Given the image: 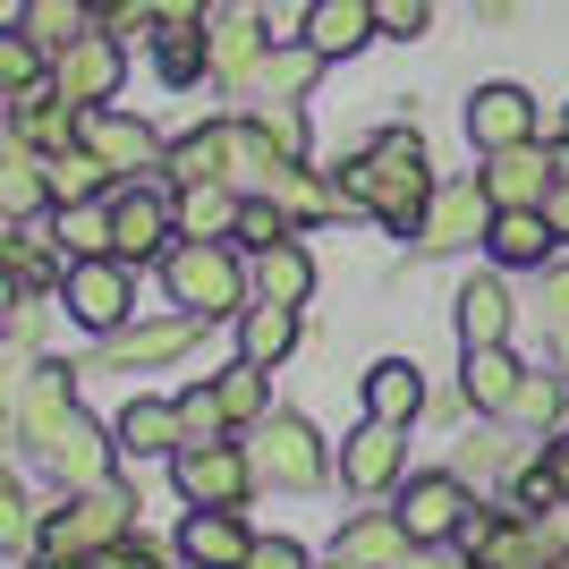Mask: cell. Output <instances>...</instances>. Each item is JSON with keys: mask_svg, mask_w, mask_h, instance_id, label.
Wrapping results in <instances>:
<instances>
[{"mask_svg": "<svg viewBox=\"0 0 569 569\" xmlns=\"http://www.w3.org/2000/svg\"><path fill=\"white\" fill-rule=\"evenodd\" d=\"M43 34H26V26H9V34H0V86H9V94H26V86H43Z\"/></svg>", "mask_w": 569, "mask_h": 569, "instance_id": "obj_37", "label": "cell"}, {"mask_svg": "<svg viewBox=\"0 0 569 569\" xmlns=\"http://www.w3.org/2000/svg\"><path fill=\"white\" fill-rule=\"evenodd\" d=\"M162 281H170V307L204 315V323H221V315H247V272H238L230 238H188V247H170Z\"/></svg>", "mask_w": 569, "mask_h": 569, "instance_id": "obj_2", "label": "cell"}, {"mask_svg": "<svg viewBox=\"0 0 569 569\" xmlns=\"http://www.w3.org/2000/svg\"><path fill=\"white\" fill-rule=\"evenodd\" d=\"M485 162H493V170H476V179H485V196H493L501 213H545L552 188H561V170H569V162H545L536 137H527V144H501V153H485Z\"/></svg>", "mask_w": 569, "mask_h": 569, "instance_id": "obj_6", "label": "cell"}, {"mask_svg": "<svg viewBox=\"0 0 569 569\" xmlns=\"http://www.w3.org/2000/svg\"><path fill=\"white\" fill-rule=\"evenodd\" d=\"M128 536V493H111V485H86L77 501H60L43 519V552L51 561H94L102 545H119Z\"/></svg>", "mask_w": 569, "mask_h": 569, "instance_id": "obj_3", "label": "cell"}, {"mask_svg": "<svg viewBox=\"0 0 569 569\" xmlns=\"http://www.w3.org/2000/svg\"><path fill=\"white\" fill-rule=\"evenodd\" d=\"M153 60H162L170 86H196V77L213 69V34L204 26H153Z\"/></svg>", "mask_w": 569, "mask_h": 569, "instance_id": "obj_30", "label": "cell"}, {"mask_svg": "<svg viewBox=\"0 0 569 569\" xmlns=\"http://www.w3.org/2000/svg\"><path fill=\"white\" fill-rule=\"evenodd\" d=\"M510 417H527V426H552V417H561V382H552V375H527Z\"/></svg>", "mask_w": 569, "mask_h": 569, "instance_id": "obj_41", "label": "cell"}, {"mask_svg": "<svg viewBox=\"0 0 569 569\" xmlns=\"http://www.w3.org/2000/svg\"><path fill=\"white\" fill-rule=\"evenodd\" d=\"M289 238V204H272V196H247V213H238V247H281Z\"/></svg>", "mask_w": 569, "mask_h": 569, "instance_id": "obj_39", "label": "cell"}, {"mask_svg": "<svg viewBox=\"0 0 569 569\" xmlns=\"http://www.w3.org/2000/svg\"><path fill=\"white\" fill-rule=\"evenodd\" d=\"M18 26H26V34H43L51 51H69L77 34H86V0H26Z\"/></svg>", "mask_w": 569, "mask_h": 569, "instance_id": "obj_35", "label": "cell"}, {"mask_svg": "<svg viewBox=\"0 0 569 569\" xmlns=\"http://www.w3.org/2000/svg\"><path fill=\"white\" fill-rule=\"evenodd\" d=\"M213 391H221V408H230V426H256V417H263V366H256V357L221 366Z\"/></svg>", "mask_w": 569, "mask_h": 569, "instance_id": "obj_38", "label": "cell"}, {"mask_svg": "<svg viewBox=\"0 0 569 569\" xmlns=\"http://www.w3.org/2000/svg\"><path fill=\"white\" fill-rule=\"evenodd\" d=\"M459 340H468V349H501V340H510V298H501V281L459 289Z\"/></svg>", "mask_w": 569, "mask_h": 569, "instance_id": "obj_27", "label": "cell"}, {"mask_svg": "<svg viewBox=\"0 0 569 569\" xmlns=\"http://www.w3.org/2000/svg\"><path fill=\"white\" fill-rule=\"evenodd\" d=\"M263 137H272V144H281V153H289V162H298V153H307V119H298V111H289V102H263Z\"/></svg>", "mask_w": 569, "mask_h": 569, "instance_id": "obj_42", "label": "cell"}, {"mask_svg": "<svg viewBox=\"0 0 569 569\" xmlns=\"http://www.w3.org/2000/svg\"><path fill=\"white\" fill-rule=\"evenodd\" d=\"M77 137H86V144L102 153V162H111V179H119V170H153V162H162L153 128H144V119H128V111H111V102L77 111Z\"/></svg>", "mask_w": 569, "mask_h": 569, "instance_id": "obj_11", "label": "cell"}, {"mask_svg": "<svg viewBox=\"0 0 569 569\" xmlns=\"http://www.w3.org/2000/svg\"><path fill=\"white\" fill-rule=\"evenodd\" d=\"M561 137H569V128H561Z\"/></svg>", "mask_w": 569, "mask_h": 569, "instance_id": "obj_55", "label": "cell"}, {"mask_svg": "<svg viewBox=\"0 0 569 569\" xmlns=\"http://www.w3.org/2000/svg\"><path fill=\"white\" fill-rule=\"evenodd\" d=\"M60 298H69V315L86 323V332H119V323H128V307H137L128 256H77L69 272H60Z\"/></svg>", "mask_w": 569, "mask_h": 569, "instance_id": "obj_4", "label": "cell"}, {"mask_svg": "<svg viewBox=\"0 0 569 569\" xmlns=\"http://www.w3.org/2000/svg\"><path fill=\"white\" fill-rule=\"evenodd\" d=\"M34 451L69 476V485H111V442H102V426L86 417V408H69V417H60V426H51Z\"/></svg>", "mask_w": 569, "mask_h": 569, "instance_id": "obj_12", "label": "cell"}, {"mask_svg": "<svg viewBox=\"0 0 569 569\" xmlns=\"http://www.w3.org/2000/svg\"><path fill=\"white\" fill-rule=\"evenodd\" d=\"M51 196V153H34V144H9V153H0V204H9V213H34V204H43Z\"/></svg>", "mask_w": 569, "mask_h": 569, "instance_id": "obj_26", "label": "cell"}, {"mask_svg": "<svg viewBox=\"0 0 569 569\" xmlns=\"http://www.w3.org/2000/svg\"><path fill=\"white\" fill-rule=\"evenodd\" d=\"M408 545H417V536L400 527V510H375V519H357L349 536L332 545V561H349V569H400Z\"/></svg>", "mask_w": 569, "mask_h": 569, "instance_id": "obj_21", "label": "cell"}, {"mask_svg": "<svg viewBox=\"0 0 569 569\" xmlns=\"http://www.w3.org/2000/svg\"><path fill=\"white\" fill-rule=\"evenodd\" d=\"M102 188H111V162H102V153H94L86 137L51 153V204H94Z\"/></svg>", "mask_w": 569, "mask_h": 569, "instance_id": "obj_25", "label": "cell"}, {"mask_svg": "<svg viewBox=\"0 0 569 569\" xmlns=\"http://www.w3.org/2000/svg\"><path fill=\"white\" fill-rule=\"evenodd\" d=\"M545 213H552V230L569 238V170H561V188H552V204H545Z\"/></svg>", "mask_w": 569, "mask_h": 569, "instance_id": "obj_51", "label": "cell"}, {"mask_svg": "<svg viewBox=\"0 0 569 569\" xmlns=\"http://www.w3.org/2000/svg\"><path fill=\"white\" fill-rule=\"evenodd\" d=\"M315 77H323V51H315V43H281V51H272V60L256 69V86H263L272 102H298Z\"/></svg>", "mask_w": 569, "mask_h": 569, "instance_id": "obj_32", "label": "cell"}, {"mask_svg": "<svg viewBox=\"0 0 569 569\" xmlns=\"http://www.w3.org/2000/svg\"><path fill=\"white\" fill-rule=\"evenodd\" d=\"M0 536H9V545H26V536H34V510H26L18 485H0Z\"/></svg>", "mask_w": 569, "mask_h": 569, "instance_id": "obj_44", "label": "cell"}, {"mask_svg": "<svg viewBox=\"0 0 569 569\" xmlns=\"http://www.w3.org/2000/svg\"><path fill=\"white\" fill-rule=\"evenodd\" d=\"M170 230H179V213H170L162 196H144V188H119V196H111V256L144 263Z\"/></svg>", "mask_w": 569, "mask_h": 569, "instance_id": "obj_15", "label": "cell"}, {"mask_svg": "<svg viewBox=\"0 0 569 569\" xmlns=\"http://www.w3.org/2000/svg\"><path fill=\"white\" fill-rule=\"evenodd\" d=\"M179 552H188V569H247L256 536L238 527V510H196V519L179 527Z\"/></svg>", "mask_w": 569, "mask_h": 569, "instance_id": "obj_17", "label": "cell"}, {"mask_svg": "<svg viewBox=\"0 0 569 569\" xmlns=\"http://www.w3.org/2000/svg\"><path fill=\"white\" fill-rule=\"evenodd\" d=\"M119 77H128V51H119L111 34H77V43L60 51L51 86H60L77 111H94V102H111V94H119Z\"/></svg>", "mask_w": 569, "mask_h": 569, "instance_id": "obj_8", "label": "cell"}, {"mask_svg": "<svg viewBox=\"0 0 569 569\" xmlns=\"http://www.w3.org/2000/svg\"><path fill=\"white\" fill-rule=\"evenodd\" d=\"M332 569H349V561H332Z\"/></svg>", "mask_w": 569, "mask_h": 569, "instance_id": "obj_54", "label": "cell"}, {"mask_svg": "<svg viewBox=\"0 0 569 569\" xmlns=\"http://www.w3.org/2000/svg\"><path fill=\"white\" fill-rule=\"evenodd\" d=\"M60 256H111V204H60Z\"/></svg>", "mask_w": 569, "mask_h": 569, "instance_id": "obj_36", "label": "cell"}, {"mask_svg": "<svg viewBox=\"0 0 569 569\" xmlns=\"http://www.w3.org/2000/svg\"><path fill=\"white\" fill-rule=\"evenodd\" d=\"M382 26H375V0H315V18H307V34L298 43H315L323 60H349L357 43H375Z\"/></svg>", "mask_w": 569, "mask_h": 569, "instance_id": "obj_19", "label": "cell"}, {"mask_svg": "<svg viewBox=\"0 0 569 569\" xmlns=\"http://www.w3.org/2000/svg\"><path fill=\"white\" fill-rule=\"evenodd\" d=\"M137 18H153V26H204V0H137Z\"/></svg>", "mask_w": 569, "mask_h": 569, "instance_id": "obj_45", "label": "cell"}, {"mask_svg": "<svg viewBox=\"0 0 569 569\" xmlns=\"http://www.w3.org/2000/svg\"><path fill=\"white\" fill-rule=\"evenodd\" d=\"M179 417H188V442H221V426H230V408H221V391H213V382L179 391Z\"/></svg>", "mask_w": 569, "mask_h": 569, "instance_id": "obj_40", "label": "cell"}, {"mask_svg": "<svg viewBox=\"0 0 569 569\" xmlns=\"http://www.w3.org/2000/svg\"><path fill=\"white\" fill-rule=\"evenodd\" d=\"M340 196L366 204L382 230H426V204H433V170H426V137L417 128H382L349 170H340Z\"/></svg>", "mask_w": 569, "mask_h": 569, "instance_id": "obj_1", "label": "cell"}, {"mask_svg": "<svg viewBox=\"0 0 569 569\" xmlns=\"http://www.w3.org/2000/svg\"><path fill=\"white\" fill-rule=\"evenodd\" d=\"M119 451H128V459L188 451V417H179V400H128V408H119Z\"/></svg>", "mask_w": 569, "mask_h": 569, "instance_id": "obj_18", "label": "cell"}, {"mask_svg": "<svg viewBox=\"0 0 569 569\" xmlns=\"http://www.w3.org/2000/svg\"><path fill=\"white\" fill-rule=\"evenodd\" d=\"M196 323H204V315L179 307V315H162V323H137V332H119V340H111V357H119V366H162V357H179V349L196 340Z\"/></svg>", "mask_w": 569, "mask_h": 569, "instance_id": "obj_24", "label": "cell"}, {"mask_svg": "<svg viewBox=\"0 0 569 569\" xmlns=\"http://www.w3.org/2000/svg\"><path fill=\"white\" fill-rule=\"evenodd\" d=\"M204 34H213V77H221V86H247V77L272 60V26H263V9H221Z\"/></svg>", "mask_w": 569, "mask_h": 569, "instance_id": "obj_13", "label": "cell"}, {"mask_svg": "<svg viewBox=\"0 0 569 569\" xmlns=\"http://www.w3.org/2000/svg\"><path fill=\"white\" fill-rule=\"evenodd\" d=\"M340 476H349V493H391L400 485V426L366 417L349 433V451H340Z\"/></svg>", "mask_w": 569, "mask_h": 569, "instance_id": "obj_16", "label": "cell"}, {"mask_svg": "<svg viewBox=\"0 0 569 569\" xmlns=\"http://www.w3.org/2000/svg\"><path fill=\"white\" fill-rule=\"evenodd\" d=\"M468 400L485 408V417H510V408H519V382H527V366L510 349H468Z\"/></svg>", "mask_w": 569, "mask_h": 569, "instance_id": "obj_22", "label": "cell"}, {"mask_svg": "<svg viewBox=\"0 0 569 569\" xmlns=\"http://www.w3.org/2000/svg\"><path fill=\"white\" fill-rule=\"evenodd\" d=\"M162 170L179 179V188H204V179H221V128H196V137H179L162 153Z\"/></svg>", "mask_w": 569, "mask_h": 569, "instance_id": "obj_34", "label": "cell"}, {"mask_svg": "<svg viewBox=\"0 0 569 569\" xmlns=\"http://www.w3.org/2000/svg\"><path fill=\"white\" fill-rule=\"evenodd\" d=\"M468 137H476V153L527 144V137H536V102H527L519 86H476V102H468Z\"/></svg>", "mask_w": 569, "mask_h": 569, "instance_id": "obj_14", "label": "cell"}, {"mask_svg": "<svg viewBox=\"0 0 569 569\" xmlns=\"http://www.w3.org/2000/svg\"><path fill=\"white\" fill-rule=\"evenodd\" d=\"M307 289H315V256L298 247V238L263 247V298H281V307H307Z\"/></svg>", "mask_w": 569, "mask_h": 569, "instance_id": "obj_33", "label": "cell"}, {"mask_svg": "<svg viewBox=\"0 0 569 569\" xmlns=\"http://www.w3.org/2000/svg\"><path fill=\"white\" fill-rule=\"evenodd\" d=\"M468 510L476 501L459 493V476H417V485L400 493V527L417 536V545H451L459 527H468Z\"/></svg>", "mask_w": 569, "mask_h": 569, "instance_id": "obj_10", "label": "cell"}, {"mask_svg": "<svg viewBox=\"0 0 569 569\" xmlns=\"http://www.w3.org/2000/svg\"><path fill=\"white\" fill-rule=\"evenodd\" d=\"M170 213H179V238H238L247 196H238L230 179H204V188H179V196H170Z\"/></svg>", "mask_w": 569, "mask_h": 569, "instance_id": "obj_20", "label": "cell"}, {"mask_svg": "<svg viewBox=\"0 0 569 569\" xmlns=\"http://www.w3.org/2000/svg\"><path fill=\"white\" fill-rule=\"evenodd\" d=\"M426 18H433V0H375L382 34H426Z\"/></svg>", "mask_w": 569, "mask_h": 569, "instance_id": "obj_43", "label": "cell"}, {"mask_svg": "<svg viewBox=\"0 0 569 569\" xmlns=\"http://www.w3.org/2000/svg\"><path fill=\"white\" fill-rule=\"evenodd\" d=\"M400 569H468V561H459L451 545H408V552H400Z\"/></svg>", "mask_w": 569, "mask_h": 569, "instance_id": "obj_50", "label": "cell"}, {"mask_svg": "<svg viewBox=\"0 0 569 569\" xmlns=\"http://www.w3.org/2000/svg\"><path fill=\"white\" fill-rule=\"evenodd\" d=\"M94 18H137V0H86Z\"/></svg>", "mask_w": 569, "mask_h": 569, "instance_id": "obj_52", "label": "cell"}, {"mask_svg": "<svg viewBox=\"0 0 569 569\" xmlns=\"http://www.w3.org/2000/svg\"><path fill=\"white\" fill-rule=\"evenodd\" d=\"M256 476H272L281 493H315V485H323V442H315L307 417H263Z\"/></svg>", "mask_w": 569, "mask_h": 569, "instance_id": "obj_7", "label": "cell"}, {"mask_svg": "<svg viewBox=\"0 0 569 569\" xmlns=\"http://www.w3.org/2000/svg\"><path fill=\"white\" fill-rule=\"evenodd\" d=\"M493 213H501V204L485 196V179H451V188H433L426 230H417V238L442 256V247H468V238H485V230H493Z\"/></svg>", "mask_w": 569, "mask_h": 569, "instance_id": "obj_9", "label": "cell"}, {"mask_svg": "<svg viewBox=\"0 0 569 569\" xmlns=\"http://www.w3.org/2000/svg\"><path fill=\"white\" fill-rule=\"evenodd\" d=\"M86 569H153V552L119 536V545H102V552H94V561H86Z\"/></svg>", "mask_w": 569, "mask_h": 569, "instance_id": "obj_48", "label": "cell"}, {"mask_svg": "<svg viewBox=\"0 0 569 569\" xmlns=\"http://www.w3.org/2000/svg\"><path fill=\"white\" fill-rule=\"evenodd\" d=\"M298 340V307H281V298H263V307L238 315V357H256V366H272V357Z\"/></svg>", "mask_w": 569, "mask_h": 569, "instance_id": "obj_29", "label": "cell"}, {"mask_svg": "<svg viewBox=\"0 0 569 569\" xmlns=\"http://www.w3.org/2000/svg\"><path fill=\"white\" fill-rule=\"evenodd\" d=\"M263 9V26H289V34H307V18H315V0H256Z\"/></svg>", "mask_w": 569, "mask_h": 569, "instance_id": "obj_47", "label": "cell"}, {"mask_svg": "<svg viewBox=\"0 0 569 569\" xmlns=\"http://www.w3.org/2000/svg\"><path fill=\"white\" fill-rule=\"evenodd\" d=\"M247 569H307V552L289 545V536H272V545H256V552H247Z\"/></svg>", "mask_w": 569, "mask_h": 569, "instance_id": "obj_46", "label": "cell"}, {"mask_svg": "<svg viewBox=\"0 0 569 569\" xmlns=\"http://www.w3.org/2000/svg\"><path fill=\"white\" fill-rule=\"evenodd\" d=\"M545 315L569 332V263H552V272H545Z\"/></svg>", "mask_w": 569, "mask_h": 569, "instance_id": "obj_49", "label": "cell"}, {"mask_svg": "<svg viewBox=\"0 0 569 569\" xmlns=\"http://www.w3.org/2000/svg\"><path fill=\"white\" fill-rule=\"evenodd\" d=\"M170 476L196 510H238L247 485H256V459L230 451V442H188V451H170Z\"/></svg>", "mask_w": 569, "mask_h": 569, "instance_id": "obj_5", "label": "cell"}, {"mask_svg": "<svg viewBox=\"0 0 569 569\" xmlns=\"http://www.w3.org/2000/svg\"><path fill=\"white\" fill-rule=\"evenodd\" d=\"M426 408V382H417V366L408 357H382L375 375H366V417H382V426H408Z\"/></svg>", "mask_w": 569, "mask_h": 569, "instance_id": "obj_23", "label": "cell"}, {"mask_svg": "<svg viewBox=\"0 0 569 569\" xmlns=\"http://www.w3.org/2000/svg\"><path fill=\"white\" fill-rule=\"evenodd\" d=\"M552 476H561V493H569V442H552Z\"/></svg>", "mask_w": 569, "mask_h": 569, "instance_id": "obj_53", "label": "cell"}, {"mask_svg": "<svg viewBox=\"0 0 569 569\" xmlns=\"http://www.w3.org/2000/svg\"><path fill=\"white\" fill-rule=\"evenodd\" d=\"M552 213H493V230H485V247H493L501 263H545V247H552Z\"/></svg>", "mask_w": 569, "mask_h": 569, "instance_id": "obj_31", "label": "cell"}, {"mask_svg": "<svg viewBox=\"0 0 569 569\" xmlns=\"http://www.w3.org/2000/svg\"><path fill=\"white\" fill-rule=\"evenodd\" d=\"M69 366H34V375H26V400H18V426H26V442H43L51 426H60V417H69Z\"/></svg>", "mask_w": 569, "mask_h": 569, "instance_id": "obj_28", "label": "cell"}]
</instances>
